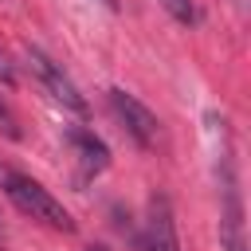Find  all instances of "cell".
I'll return each mask as SVG.
<instances>
[{"mask_svg": "<svg viewBox=\"0 0 251 251\" xmlns=\"http://www.w3.org/2000/svg\"><path fill=\"white\" fill-rule=\"evenodd\" d=\"M0 82H4V86H12V82H16V71H12V63H8V55H4V51H0Z\"/></svg>", "mask_w": 251, "mask_h": 251, "instance_id": "9c48e42d", "label": "cell"}, {"mask_svg": "<svg viewBox=\"0 0 251 251\" xmlns=\"http://www.w3.org/2000/svg\"><path fill=\"white\" fill-rule=\"evenodd\" d=\"M141 251H180L176 220H173V204H169V196H165V192H153V196H149Z\"/></svg>", "mask_w": 251, "mask_h": 251, "instance_id": "5b68a950", "label": "cell"}, {"mask_svg": "<svg viewBox=\"0 0 251 251\" xmlns=\"http://www.w3.org/2000/svg\"><path fill=\"white\" fill-rule=\"evenodd\" d=\"M176 24H184V27H192V24H200V8H196V0H157Z\"/></svg>", "mask_w": 251, "mask_h": 251, "instance_id": "52a82bcc", "label": "cell"}, {"mask_svg": "<svg viewBox=\"0 0 251 251\" xmlns=\"http://www.w3.org/2000/svg\"><path fill=\"white\" fill-rule=\"evenodd\" d=\"M86 251H110V247H106V243H90Z\"/></svg>", "mask_w": 251, "mask_h": 251, "instance_id": "8fae6325", "label": "cell"}, {"mask_svg": "<svg viewBox=\"0 0 251 251\" xmlns=\"http://www.w3.org/2000/svg\"><path fill=\"white\" fill-rule=\"evenodd\" d=\"M98 4H102V8H110V12H118V8H122V0H98Z\"/></svg>", "mask_w": 251, "mask_h": 251, "instance_id": "30bf717a", "label": "cell"}, {"mask_svg": "<svg viewBox=\"0 0 251 251\" xmlns=\"http://www.w3.org/2000/svg\"><path fill=\"white\" fill-rule=\"evenodd\" d=\"M67 145L75 149V157H78V165H82L86 176H94V173H102V169L110 165L106 141H102L94 129H86V126H71V129H67Z\"/></svg>", "mask_w": 251, "mask_h": 251, "instance_id": "8992f818", "label": "cell"}, {"mask_svg": "<svg viewBox=\"0 0 251 251\" xmlns=\"http://www.w3.org/2000/svg\"><path fill=\"white\" fill-rule=\"evenodd\" d=\"M0 192L24 212V216H31V220H39V224H47L51 231H75V220H71V212L35 180V176H27V173H20V169H12L8 161H0Z\"/></svg>", "mask_w": 251, "mask_h": 251, "instance_id": "6da1fadb", "label": "cell"}, {"mask_svg": "<svg viewBox=\"0 0 251 251\" xmlns=\"http://www.w3.org/2000/svg\"><path fill=\"white\" fill-rule=\"evenodd\" d=\"M0 133H4V137H12V141L20 137V122H16V114H12V106L4 102V94H0Z\"/></svg>", "mask_w": 251, "mask_h": 251, "instance_id": "ba28073f", "label": "cell"}, {"mask_svg": "<svg viewBox=\"0 0 251 251\" xmlns=\"http://www.w3.org/2000/svg\"><path fill=\"white\" fill-rule=\"evenodd\" d=\"M216 184H220V239H224L227 251H247V239H243V200H239V180H235V165H231L227 149L216 161Z\"/></svg>", "mask_w": 251, "mask_h": 251, "instance_id": "7a4b0ae2", "label": "cell"}, {"mask_svg": "<svg viewBox=\"0 0 251 251\" xmlns=\"http://www.w3.org/2000/svg\"><path fill=\"white\" fill-rule=\"evenodd\" d=\"M106 98H110V110H114V118L122 122V129H126L141 149H149V145L157 141V129H161L157 114H153L137 94H129V90H122V86H110Z\"/></svg>", "mask_w": 251, "mask_h": 251, "instance_id": "277c9868", "label": "cell"}, {"mask_svg": "<svg viewBox=\"0 0 251 251\" xmlns=\"http://www.w3.org/2000/svg\"><path fill=\"white\" fill-rule=\"evenodd\" d=\"M24 55H27V67H31V75L39 78V86L63 106V110H71V114H78V118H86V98L78 94V86H75V78L43 51V47H24Z\"/></svg>", "mask_w": 251, "mask_h": 251, "instance_id": "3957f363", "label": "cell"}]
</instances>
